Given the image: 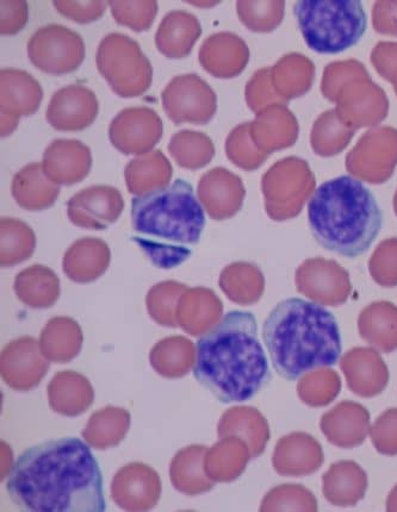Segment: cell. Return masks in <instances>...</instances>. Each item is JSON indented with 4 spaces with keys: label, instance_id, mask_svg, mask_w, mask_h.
<instances>
[{
    "label": "cell",
    "instance_id": "6da1fadb",
    "mask_svg": "<svg viewBox=\"0 0 397 512\" xmlns=\"http://www.w3.org/2000/svg\"><path fill=\"white\" fill-rule=\"evenodd\" d=\"M6 492L26 512H104V480L91 448L78 437L30 447L12 465Z\"/></svg>",
    "mask_w": 397,
    "mask_h": 512
},
{
    "label": "cell",
    "instance_id": "7a4b0ae2",
    "mask_svg": "<svg viewBox=\"0 0 397 512\" xmlns=\"http://www.w3.org/2000/svg\"><path fill=\"white\" fill-rule=\"evenodd\" d=\"M194 377L223 404L250 401L271 379L251 312L229 311L196 342Z\"/></svg>",
    "mask_w": 397,
    "mask_h": 512
},
{
    "label": "cell",
    "instance_id": "3957f363",
    "mask_svg": "<svg viewBox=\"0 0 397 512\" xmlns=\"http://www.w3.org/2000/svg\"><path fill=\"white\" fill-rule=\"evenodd\" d=\"M263 340L279 376L293 382L338 364L343 352L336 317L321 305L288 298L266 317Z\"/></svg>",
    "mask_w": 397,
    "mask_h": 512
},
{
    "label": "cell",
    "instance_id": "277c9868",
    "mask_svg": "<svg viewBox=\"0 0 397 512\" xmlns=\"http://www.w3.org/2000/svg\"><path fill=\"white\" fill-rule=\"evenodd\" d=\"M132 240L161 270H172L190 258L201 240L206 215L188 181L136 196L132 201Z\"/></svg>",
    "mask_w": 397,
    "mask_h": 512
},
{
    "label": "cell",
    "instance_id": "5b68a950",
    "mask_svg": "<svg viewBox=\"0 0 397 512\" xmlns=\"http://www.w3.org/2000/svg\"><path fill=\"white\" fill-rule=\"evenodd\" d=\"M308 223L326 251L355 259L380 235V205L361 180L341 176L321 184L308 203Z\"/></svg>",
    "mask_w": 397,
    "mask_h": 512
},
{
    "label": "cell",
    "instance_id": "8992f818",
    "mask_svg": "<svg viewBox=\"0 0 397 512\" xmlns=\"http://www.w3.org/2000/svg\"><path fill=\"white\" fill-rule=\"evenodd\" d=\"M294 14L303 40L319 54L347 51L361 41L368 27L359 0H301Z\"/></svg>",
    "mask_w": 397,
    "mask_h": 512
},
{
    "label": "cell",
    "instance_id": "52a82bcc",
    "mask_svg": "<svg viewBox=\"0 0 397 512\" xmlns=\"http://www.w3.org/2000/svg\"><path fill=\"white\" fill-rule=\"evenodd\" d=\"M96 64L117 96L135 98L150 90L151 61L132 37L120 33L105 36L97 49Z\"/></svg>",
    "mask_w": 397,
    "mask_h": 512
},
{
    "label": "cell",
    "instance_id": "ba28073f",
    "mask_svg": "<svg viewBox=\"0 0 397 512\" xmlns=\"http://www.w3.org/2000/svg\"><path fill=\"white\" fill-rule=\"evenodd\" d=\"M315 185L306 160L290 156L276 162L262 179L265 208L271 220L282 222L299 216Z\"/></svg>",
    "mask_w": 397,
    "mask_h": 512
},
{
    "label": "cell",
    "instance_id": "9c48e42d",
    "mask_svg": "<svg viewBox=\"0 0 397 512\" xmlns=\"http://www.w3.org/2000/svg\"><path fill=\"white\" fill-rule=\"evenodd\" d=\"M27 51L31 64L52 76L77 71L85 60L83 37L60 24L37 29L30 37Z\"/></svg>",
    "mask_w": 397,
    "mask_h": 512
},
{
    "label": "cell",
    "instance_id": "30bf717a",
    "mask_svg": "<svg viewBox=\"0 0 397 512\" xmlns=\"http://www.w3.org/2000/svg\"><path fill=\"white\" fill-rule=\"evenodd\" d=\"M166 115L175 124H207L217 111V96L206 80L197 74L173 78L161 92Z\"/></svg>",
    "mask_w": 397,
    "mask_h": 512
},
{
    "label": "cell",
    "instance_id": "8fae6325",
    "mask_svg": "<svg viewBox=\"0 0 397 512\" xmlns=\"http://www.w3.org/2000/svg\"><path fill=\"white\" fill-rule=\"evenodd\" d=\"M397 166V130L378 128L365 133L346 156L347 172L370 184H383Z\"/></svg>",
    "mask_w": 397,
    "mask_h": 512
},
{
    "label": "cell",
    "instance_id": "7c38bea8",
    "mask_svg": "<svg viewBox=\"0 0 397 512\" xmlns=\"http://www.w3.org/2000/svg\"><path fill=\"white\" fill-rule=\"evenodd\" d=\"M296 289L316 304L339 307L352 293L350 274L337 261L308 259L295 274Z\"/></svg>",
    "mask_w": 397,
    "mask_h": 512
},
{
    "label": "cell",
    "instance_id": "4fadbf2b",
    "mask_svg": "<svg viewBox=\"0 0 397 512\" xmlns=\"http://www.w3.org/2000/svg\"><path fill=\"white\" fill-rule=\"evenodd\" d=\"M163 121L146 106L124 109L110 124L111 143L123 154H144L163 136Z\"/></svg>",
    "mask_w": 397,
    "mask_h": 512
},
{
    "label": "cell",
    "instance_id": "5bb4252c",
    "mask_svg": "<svg viewBox=\"0 0 397 512\" xmlns=\"http://www.w3.org/2000/svg\"><path fill=\"white\" fill-rule=\"evenodd\" d=\"M42 98V87L30 73L4 68L0 72L2 136L10 135L22 116L34 115L40 109Z\"/></svg>",
    "mask_w": 397,
    "mask_h": 512
},
{
    "label": "cell",
    "instance_id": "9a60e30c",
    "mask_svg": "<svg viewBox=\"0 0 397 512\" xmlns=\"http://www.w3.org/2000/svg\"><path fill=\"white\" fill-rule=\"evenodd\" d=\"M124 202L119 190L92 186L74 195L67 203L70 221L78 227L101 230L119 220Z\"/></svg>",
    "mask_w": 397,
    "mask_h": 512
},
{
    "label": "cell",
    "instance_id": "2e32d148",
    "mask_svg": "<svg viewBox=\"0 0 397 512\" xmlns=\"http://www.w3.org/2000/svg\"><path fill=\"white\" fill-rule=\"evenodd\" d=\"M99 103L95 92L84 85L72 84L54 93L47 109V121L54 129L79 131L95 122Z\"/></svg>",
    "mask_w": 397,
    "mask_h": 512
},
{
    "label": "cell",
    "instance_id": "e0dca14e",
    "mask_svg": "<svg viewBox=\"0 0 397 512\" xmlns=\"http://www.w3.org/2000/svg\"><path fill=\"white\" fill-rule=\"evenodd\" d=\"M347 386L355 395L372 398L387 389L389 370L377 349L357 347L340 359Z\"/></svg>",
    "mask_w": 397,
    "mask_h": 512
},
{
    "label": "cell",
    "instance_id": "ac0fdd59",
    "mask_svg": "<svg viewBox=\"0 0 397 512\" xmlns=\"http://www.w3.org/2000/svg\"><path fill=\"white\" fill-rule=\"evenodd\" d=\"M197 193L209 216L217 221L237 215L246 196L243 180L221 167L204 174Z\"/></svg>",
    "mask_w": 397,
    "mask_h": 512
},
{
    "label": "cell",
    "instance_id": "d6986e66",
    "mask_svg": "<svg viewBox=\"0 0 397 512\" xmlns=\"http://www.w3.org/2000/svg\"><path fill=\"white\" fill-rule=\"evenodd\" d=\"M198 59L203 70L213 77L232 79L244 72L250 49L239 35L221 31L204 40Z\"/></svg>",
    "mask_w": 397,
    "mask_h": 512
},
{
    "label": "cell",
    "instance_id": "ffe728a7",
    "mask_svg": "<svg viewBox=\"0 0 397 512\" xmlns=\"http://www.w3.org/2000/svg\"><path fill=\"white\" fill-rule=\"evenodd\" d=\"M324 461V449L319 441L302 432L282 437L272 458L276 472L284 477L310 476L320 470Z\"/></svg>",
    "mask_w": 397,
    "mask_h": 512
},
{
    "label": "cell",
    "instance_id": "44dd1931",
    "mask_svg": "<svg viewBox=\"0 0 397 512\" xmlns=\"http://www.w3.org/2000/svg\"><path fill=\"white\" fill-rule=\"evenodd\" d=\"M371 416L367 408L356 402H341L322 415L320 428L333 446L352 449L363 445L370 433Z\"/></svg>",
    "mask_w": 397,
    "mask_h": 512
},
{
    "label": "cell",
    "instance_id": "7402d4cb",
    "mask_svg": "<svg viewBox=\"0 0 397 512\" xmlns=\"http://www.w3.org/2000/svg\"><path fill=\"white\" fill-rule=\"evenodd\" d=\"M256 115L257 120L251 122L250 135L260 151L270 155L295 145L299 124L287 105H269Z\"/></svg>",
    "mask_w": 397,
    "mask_h": 512
},
{
    "label": "cell",
    "instance_id": "603a6c76",
    "mask_svg": "<svg viewBox=\"0 0 397 512\" xmlns=\"http://www.w3.org/2000/svg\"><path fill=\"white\" fill-rule=\"evenodd\" d=\"M202 35V26L195 15L173 10L165 15L155 33V46L169 59L189 56Z\"/></svg>",
    "mask_w": 397,
    "mask_h": 512
},
{
    "label": "cell",
    "instance_id": "cb8c5ba5",
    "mask_svg": "<svg viewBox=\"0 0 397 512\" xmlns=\"http://www.w3.org/2000/svg\"><path fill=\"white\" fill-rule=\"evenodd\" d=\"M92 165L88 147L77 140H57L45 153L46 174L62 185L79 183L88 176Z\"/></svg>",
    "mask_w": 397,
    "mask_h": 512
},
{
    "label": "cell",
    "instance_id": "d4e9b609",
    "mask_svg": "<svg viewBox=\"0 0 397 512\" xmlns=\"http://www.w3.org/2000/svg\"><path fill=\"white\" fill-rule=\"evenodd\" d=\"M368 486L367 472L352 460L334 462L322 476V493L336 507H355L365 497Z\"/></svg>",
    "mask_w": 397,
    "mask_h": 512
},
{
    "label": "cell",
    "instance_id": "484cf974",
    "mask_svg": "<svg viewBox=\"0 0 397 512\" xmlns=\"http://www.w3.org/2000/svg\"><path fill=\"white\" fill-rule=\"evenodd\" d=\"M358 330L362 339L383 353L397 349V307L381 301L365 308L358 318Z\"/></svg>",
    "mask_w": 397,
    "mask_h": 512
},
{
    "label": "cell",
    "instance_id": "4316f807",
    "mask_svg": "<svg viewBox=\"0 0 397 512\" xmlns=\"http://www.w3.org/2000/svg\"><path fill=\"white\" fill-rule=\"evenodd\" d=\"M59 186L43 174L41 164H30L12 181V196L27 210H45L52 206L59 196Z\"/></svg>",
    "mask_w": 397,
    "mask_h": 512
},
{
    "label": "cell",
    "instance_id": "83f0119b",
    "mask_svg": "<svg viewBox=\"0 0 397 512\" xmlns=\"http://www.w3.org/2000/svg\"><path fill=\"white\" fill-rule=\"evenodd\" d=\"M172 166L160 151H155L144 158L130 161L126 168L127 186L136 196L146 195L154 190L164 189L170 185Z\"/></svg>",
    "mask_w": 397,
    "mask_h": 512
},
{
    "label": "cell",
    "instance_id": "f1b7e54d",
    "mask_svg": "<svg viewBox=\"0 0 397 512\" xmlns=\"http://www.w3.org/2000/svg\"><path fill=\"white\" fill-rule=\"evenodd\" d=\"M355 134V129L340 121L336 110H328L314 123L310 142L315 154L328 158L343 152Z\"/></svg>",
    "mask_w": 397,
    "mask_h": 512
},
{
    "label": "cell",
    "instance_id": "f546056e",
    "mask_svg": "<svg viewBox=\"0 0 397 512\" xmlns=\"http://www.w3.org/2000/svg\"><path fill=\"white\" fill-rule=\"evenodd\" d=\"M169 149L177 164L189 170H198L208 165L215 154L212 140L192 130H183L173 136Z\"/></svg>",
    "mask_w": 397,
    "mask_h": 512
},
{
    "label": "cell",
    "instance_id": "4dcf8cb0",
    "mask_svg": "<svg viewBox=\"0 0 397 512\" xmlns=\"http://www.w3.org/2000/svg\"><path fill=\"white\" fill-rule=\"evenodd\" d=\"M341 379L333 370H318L307 373L297 384V393L303 403L310 408L330 405L339 396Z\"/></svg>",
    "mask_w": 397,
    "mask_h": 512
},
{
    "label": "cell",
    "instance_id": "1f68e13d",
    "mask_svg": "<svg viewBox=\"0 0 397 512\" xmlns=\"http://www.w3.org/2000/svg\"><path fill=\"white\" fill-rule=\"evenodd\" d=\"M226 283L231 286L229 297L241 305H250L259 301L263 296L265 280L262 271L256 265L238 262L231 265L222 274Z\"/></svg>",
    "mask_w": 397,
    "mask_h": 512
},
{
    "label": "cell",
    "instance_id": "d6a6232c",
    "mask_svg": "<svg viewBox=\"0 0 397 512\" xmlns=\"http://www.w3.org/2000/svg\"><path fill=\"white\" fill-rule=\"evenodd\" d=\"M109 258V248L103 241L97 239L79 240L66 253L65 271L93 272L97 278L98 274L107 270Z\"/></svg>",
    "mask_w": 397,
    "mask_h": 512
},
{
    "label": "cell",
    "instance_id": "836d02e7",
    "mask_svg": "<svg viewBox=\"0 0 397 512\" xmlns=\"http://www.w3.org/2000/svg\"><path fill=\"white\" fill-rule=\"evenodd\" d=\"M35 249V234L26 223L2 220V265L10 266L29 258Z\"/></svg>",
    "mask_w": 397,
    "mask_h": 512
},
{
    "label": "cell",
    "instance_id": "e575fe53",
    "mask_svg": "<svg viewBox=\"0 0 397 512\" xmlns=\"http://www.w3.org/2000/svg\"><path fill=\"white\" fill-rule=\"evenodd\" d=\"M263 511H318V499L307 487L285 484L275 487L264 498Z\"/></svg>",
    "mask_w": 397,
    "mask_h": 512
},
{
    "label": "cell",
    "instance_id": "d590c367",
    "mask_svg": "<svg viewBox=\"0 0 397 512\" xmlns=\"http://www.w3.org/2000/svg\"><path fill=\"white\" fill-rule=\"evenodd\" d=\"M284 2H238L241 23L254 33H271L283 21Z\"/></svg>",
    "mask_w": 397,
    "mask_h": 512
},
{
    "label": "cell",
    "instance_id": "8d00e7d4",
    "mask_svg": "<svg viewBox=\"0 0 397 512\" xmlns=\"http://www.w3.org/2000/svg\"><path fill=\"white\" fill-rule=\"evenodd\" d=\"M250 127L251 122L240 124L231 131L226 143L228 158L246 171L257 170L269 158V154L253 145V141L250 140Z\"/></svg>",
    "mask_w": 397,
    "mask_h": 512
},
{
    "label": "cell",
    "instance_id": "74e56055",
    "mask_svg": "<svg viewBox=\"0 0 397 512\" xmlns=\"http://www.w3.org/2000/svg\"><path fill=\"white\" fill-rule=\"evenodd\" d=\"M108 4L116 23L132 29L135 33L150 29L158 15V3L155 0H129Z\"/></svg>",
    "mask_w": 397,
    "mask_h": 512
},
{
    "label": "cell",
    "instance_id": "f35d334b",
    "mask_svg": "<svg viewBox=\"0 0 397 512\" xmlns=\"http://www.w3.org/2000/svg\"><path fill=\"white\" fill-rule=\"evenodd\" d=\"M232 424L237 432L246 437L252 449L253 458L265 451L270 440V428L264 416L254 408H235Z\"/></svg>",
    "mask_w": 397,
    "mask_h": 512
},
{
    "label": "cell",
    "instance_id": "ab89813d",
    "mask_svg": "<svg viewBox=\"0 0 397 512\" xmlns=\"http://www.w3.org/2000/svg\"><path fill=\"white\" fill-rule=\"evenodd\" d=\"M369 272L375 283L383 287L397 286V239L384 240L369 261Z\"/></svg>",
    "mask_w": 397,
    "mask_h": 512
},
{
    "label": "cell",
    "instance_id": "60d3db41",
    "mask_svg": "<svg viewBox=\"0 0 397 512\" xmlns=\"http://www.w3.org/2000/svg\"><path fill=\"white\" fill-rule=\"evenodd\" d=\"M246 103L248 108L258 114L266 106L274 104H285L272 87L271 68H262L254 73V76L248 81L245 90Z\"/></svg>",
    "mask_w": 397,
    "mask_h": 512
},
{
    "label": "cell",
    "instance_id": "b9f144b4",
    "mask_svg": "<svg viewBox=\"0 0 397 512\" xmlns=\"http://www.w3.org/2000/svg\"><path fill=\"white\" fill-rule=\"evenodd\" d=\"M372 445L387 457L397 455V408L384 411L370 429Z\"/></svg>",
    "mask_w": 397,
    "mask_h": 512
},
{
    "label": "cell",
    "instance_id": "7bdbcfd3",
    "mask_svg": "<svg viewBox=\"0 0 397 512\" xmlns=\"http://www.w3.org/2000/svg\"><path fill=\"white\" fill-rule=\"evenodd\" d=\"M55 9L59 14L79 24H89L96 22L104 15L107 10L108 2L103 0H55L53 2Z\"/></svg>",
    "mask_w": 397,
    "mask_h": 512
},
{
    "label": "cell",
    "instance_id": "ee69618b",
    "mask_svg": "<svg viewBox=\"0 0 397 512\" xmlns=\"http://www.w3.org/2000/svg\"><path fill=\"white\" fill-rule=\"evenodd\" d=\"M0 9V33L3 36L16 35L27 26L29 9L24 0H2Z\"/></svg>",
    "mask_w": 397,
    "mask_h": 512
},
{
    "label": "cell",
    "instance_id": "f6af8a7d",
    "mask_svg": "<svg viewBox=\"0 0 397 512\" xmlns=\"http://www.w3.org/2000/svg\"><path fill=\"white\" fill-rule=\"evenodd\" d=\"M387 511L397 512V485L390 491L387 498Z\"/></svg>",
    "mask_w": 397,
    "mask_h": 512
},
{
    "label": "cell",
    "instance_id": "bcb514c9",
    "mask_svg": "<svg viewBox=\"0 0 397 512\" xmlns=\"http://www.w3.org/2000/svg\"><path fill=\"white\" fill-rule=\"evenodd\" d=\"M394 211H395V215L397 216V191L394 196Z\"/></svg>",
    "mask_w": 397,
    "mask_h": 512
}]
</instances>
